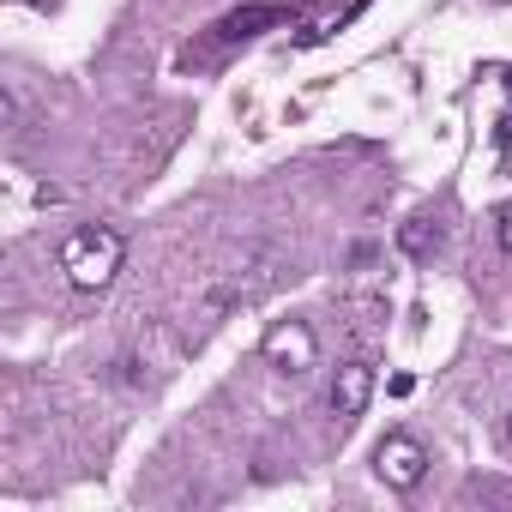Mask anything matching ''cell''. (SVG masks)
I'll use <instances>...</instances> for the list:
<instances>
[{"instance_id": "cell-6", "label": "cell", "mask_w": 512, "mask_h": 512, "mask_svg": "<svg viewBox=\"0 0 512 512\" xmlns=\"http://www.w3.org/2000/svg\"><path fill=\"white\" fill-rule=\"evenodd\" d=\"M398 247L410 253V260H434V253H440V223L434 217H410L398 229Z\"/></svg>"}, {"instance_id": "cell-4", "label": "cell", "mask_w": 512, "mask_h": 512, "mask_svg": "<svg viewBox=\"0 0 512 512\" xmlns=\"http://www.w3.org/2000/svg\"><path fill=\"white\" fill-rule=\"evenodd\" d=\"M266 362L284 368V374H308V368L320 362V344H314V332H308L302 320H278V326L266 332Z\"/></svg>"}, {"instance_id": "cell-3", "label": "cell", "mask_w": 512, "mask_h": 512, "mask_svg": "<svg viewBox=\"0 0 512 512\" xmlns=\"http://www.w3.org/2000/svg\"><path fill=\"white\" fill-rule=\"evenodd\" d=\"M374 470H380L386 488L410 494V488H422V476H428V446H422L416 434H386V440L374 446Z\"/></svg>"}, {"instance_id": "cell-12", "label": "cell", "mask_w": 512, "mask_h": 512, "mask_svg": "<svg viewBox=\"0 0 512 512\" xmlns=\"http://www.w3.org/2000/svg\"><path fill=\"white\" fill-rule=\"evenodd\" d=\"M506 434H512V422H506Z\"/></svg>"}, {"instance_id": "cell-5", "label": "cell", "mask_w": 512, "mask_h": 512, "mask_svg": "<svg viewBox=\"0 0 512 512\" xmlns=\"http://www.w3.org/2000/svg\"><path fill=\"white\" fill-rule=\"evenodd\" d=\"M368 398H374V368H368V362H344V368L332 374V392H326L332 416H338V422H356V416L368 410Z\"/></svg>"}, {"instance_id": "cell-10", "label": "cell", "mask_w": 512, "mask_h": 512, "mask_svg": "<svg viewBox=\"0 0 512 512\" xmlns=\"http://www.w3.org/2000/svg\"><path fill=\"white\" fill-rule=\"evenodd\" d=\"M506 91H512V67H506Z\"/></svg>"}, {"instance_id": "cell-2", "label": "cell", "mask_w": 512, "mask_h": 512, "mask_svg": "<svg viewBox=\"0 0 512 512\" xmlns=\"http://www.w3.org/2000/svg\"><path fill=\"white\" fill-rule=\"evenodd\" d=\"M296 13H302V7H290V0H253V7H241V13H229V19H217V25H211V37H205V49H187V61H217V55H229V49L253 43L260 31L290 25Z\"/></svg>"}, {"instance_id": "cell-7", "label": "cell", "mask_w": 512, "mask_h": 512, "mask_svg": "<svg viewBox=\"0 0 512 512\" xmlns=\"http://www.w3.org/2000/svg\"><path fill=\"white\" fill-rule=\"evenodd\" d=\"M338 25H344V13H326V19H314V31H302V37H296V49H314V43H326Z\"/></svg>"}, {"instance_id": "cell-9", "label": "cell", "mask_w": 512, "mask_h": 512, "mask_svg": "<svg viewBox=\"0 0 512 512\" xmlns=\"http://www.w3.org/2000/svg\"><path fill=\"white\" fill-rule=\"evenodd\" d=\"M494 241H500V253H512V199L494 211Z\"/></svg>"}, {"instance_id": "cell-8", "label": "cell", "mask_w": 512, "mask_h": 512, "mask_svg": "<svg viewBox=\"0 0 512 512\" xmlns=\"http://www.w3.org/2000/svg\"><path fill=\"white\" fill-rule=\"evenodd\" d=\"M494 151H500V169L512 175V115H500V127H494Z\"/></svg>"}, {"instance_id": "cell-1", "label": "cell", "mask_w": 512, "mask_h": 512, "mask_svg": "<svg viewBox=\"0 0 512 512\" xmlns=\"http://www.w3.org/2000/svg\"><path fill=\"white\" fill-rule=\"evenodd\" d=\"M121 260H127V235L109 229V223H79V229L61 241V272H67V284H73L79 296L109 290L115 272H121Z\"/></svg>"}, {"instance_id": "cell-11", "label": "cell", "mask_w": 512, "mask_h": 512, "mask_svg": "<svg viewBox=\"0 0 512 512\" xmlns=\"http://www.w3.org/2000/svg\"><path fill=\"white\" fill-rule=\"evenodd\" d=\"M37 7H49V0H37Z\"/></svg>"}]
</instances>
